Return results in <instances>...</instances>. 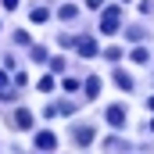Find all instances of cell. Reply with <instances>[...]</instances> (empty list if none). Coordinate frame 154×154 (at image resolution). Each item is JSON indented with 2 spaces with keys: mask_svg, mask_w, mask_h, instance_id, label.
Listing matches in <instances>:
<instances>
[{
  "mask_svg": "<svg viewBox=\"0 0 154 154\" xmlns=\"http://www.w3.org/2000/svg\"><path fill=\"white\" fill-rule=\"evenodd\" d=\"M118 25H122V7H104V14H100V32H104V36H115Z\"/></svg>",
  "mask_w": 154,
  "mask_h": 154,
  "instance_id": "cell-1",
  "label": "cell"
},
{
  "mask_svg": "<svg viewBox=\"0 0 154 154\" xmlns=\"http://www.w3.org/2000/svg\"><path fill=\"white\" fill-rule=\"evenodd\" d=\"M104 118H108V125H111V129H125L129 111H125V104H111V108L104 111Z\"/></svg>",
  "mask_w": 154,
  "mask_h": 154,
  "instance_id": "cell-2",
  "label": "cell"
},
{
  "mask_svg": "<svg viewBox=\"0 0 154 154\" xmlns=\"http://www.w3.org/2000/svg\"><path fill=\"white\" fill-rule=\"evenodd\" d=\"M93 136H97V129H93V125H86V122L72 129V140H75L79 147H90V143H93Z\"/></svg>",
  "mask_w": 154,
  "mask_h": 154,
  "instance_id": "cell-3",
  "label": "cell"
},
{
  "mask_svg": "<svg viewBox=\"0 0 154 154\" xmlns=\"http://www.w3.org/2000/svg\"><path fill=\"white\" fill-rule=\"evenodd\" d=\"M75 50H79V57H97V54H100V43H97L93 36H79Z\"/></svg>",
  "mask_w": 154,
  "mask_h": 154,
  "instance_id": "cell-4",
  "label": "cell"
},
{
  "mask_svg": "<svg viewBox=\"0 0 154 154\" xmlns=\"http://www.w3.org/2000/svg\"><path fill=\"white\" fill-rule=\"evenodd\" d=\"M129 140H122V136H108L104 140V154H129Z\"/></svg>",
  "mask_w": 154,
  "mask_h": 154,
  "instance_id": "cell-5",
  "label": "cell"
},
{
  "mask_svg": "<svg viewBox=\"0 0 154 154\" xmlns=\"http://www.w3.org/2000/svg\"><path fill=\"white\" fill-rule=\"evenodd\" d=\"M54 147H57V136L50 129H39L36 133V151H54Z\"/></svg>",
  "mask_w": 154,
  "mask_h": 154,
  "instance_id": "cell-6",
  "label": "cell"
},
{
  "mask_svg": "<svg viewBox=\"0 0 154 154\" xmlns=\"http://www.w3.org/2000/svg\"><path fill=\"white\" fill-rule=\"evenodd\" d=\"M57 18H61V22H75V18H79V7L72 4V0H65V4L57 7Z\"/></svg>",
  "mask_w": 154,
  "mask_h": 154,
  "instance_id": "cell-7",
  "label": "cell"
},
{
  "mask_svg": "<svg viewBox=\"0 0 154 154\" xmlns=\"http://www.w3.org/2000/svg\"><path fill=\"white\" fill-rule=\"evenodd\" d=\"M14 129H32V111L29 108H18L14 111Z\"/></svg>",
  "mask_w": 154,
  "mask_h": 154,
  "instance_id": "cell-8",
  "label": "cell"
},
{
  "mask_svg": "<svg viewBox=\"0 0 154 154\" xmlns=\"http://www.w3.org/2000/svg\"><path fill=\"white\" fill-rule=\"evenodd\" d=\"M14 97V86H11V75L0 68V100H11Z\"/></svg>",
  "mask_w": 154,
  "mask_h": 154,
  "instance_id": "cell-9",
  "label": "cell"
},
{
  "mask_svg": "<svg viewBox=\"0 0 154 154\" xmlns=\"http://www.w3.org/2000/svg\"><path fill=\"white\" fill-rule=\"evenodd\" d=\"M115 86L122 90V93H129V90H133V75L122 72V68H115Z\"/></svg>",
  "mask_w": 154,
  "mask_h": 154,
  "instance_id": "cell-10",
  "label": "cell"
},
{
  "mask_svg": "<svg viewBox=\"0 0 154 154\" xmlns=\"http://www.w3.org/2000/svg\"><path fill=\"white\" fill-rule=\"evenodd\" d=\"M47 18H50V7H43V4H36V7L29 11V22H36V25H43Z\"/></svg>",
  "mask_w": 154,
  "mask_h": 154,
  "instance_id": "cell-11",
  "label": "cell"
},
{
  "mask_svg": "<svg viewBox=\"0 0 154 154\" xmlns=\"http://www.w3.org/2000/svg\"><path fill=\"white\" fill-rule=\"evenodd\" d=\"M151 32L143 29V25H125V39H133V43H140V39H147Z\"/></svg>",
  "mask_w": 154,
  "mask_h": 154,
  "instance_id": "cell-12",
  "label": "cell"
},
{
  "mask_svg": "<svg viewBox=\"0 0 154 154\" xmlns=\"http://www.w3.org/2000/svg\"><path fill=\"white\" fill-rule=\"evenodd\" d=\"M82 90H86V97H100V79H97V75H90L86 82H82Z\"/></svg>",
  "mask_w": 154,
  "mask_h": 154,
  "instance_id": "cell-13",
  "label": "cell"
},
{
  "mask_svg": "<svg viewBox=\"0 0 154 154\" xmlns=\"http://www.w3.org/2000/svg\"><path fill=\"white\" fill-rule=\"evenodd\" d=\"M29 57H32L36 65H43V61H50V54H47V47H29Z\"/></svg>",
  "mask_w": 154,
  "mask_h": 154,
  "instance_id": "cell-14",
  "label": "cell"
},
{
  "mask_svg": "<svg viewBox=\"0 0 154 154\" xmlns=\"http://www.w3.org/2000/svg\"><path fill=\"white\" fill-rule=\"evenodd\" d=\"M129 57H133L136 65H147V61H151V54H147V47H136V50H133Z\"/></svg>",
  "mask_w": 154,
  "mask_h": 154,
  "instance_id": "cell-15",
  "label": "cell"
},
{
  "mask_svg": "<svg viewBox=\"0 0 154 154\" xmlns=\"http://www.w3.org/2000/svg\"><path fill=\"white\" fill-rule=\"evenodd\" d=\"M61 86H65V93H75V90H79V79L65 75V79H61Z\"/></svg>",
  "mask_w": 154,
  "mask_h": 154,
  "instance_id": "cell-16",
  "label": "cell"
},
{
  "mask_svg": "<svg viewBox=\"0 0 154 154\" xmlns=\"http://www.w3.org/2000/svg\"><path fill=\"white\" fill-rule=\"evenodd\" d=\"M104 57H108V61H118V57H122V47H108Z\"/></svg>",
  "mask_w": 154,
  "mask_h": 154,
  "instance_id": "cell-17",
  "label": "cell"
},
{
  "mask_svg": "<svg viewBox=\"0 0 154 154\" xmlns=\"http://www.w3.org/2000/svg\"><path fill=\"white\" fill-rule=\"evenodd\" d=\"M39 90H43V93H50V90H54V79L43 75V79H39Z\"/></svg>",
  "mask_w": 154,
  "mask_h": 154,
  "instance_id": "cell-18",
  "label": "cell"
},
{
  "mask_svg": "<svg viewBox=\"0 0 154 154\" xmlns=\"http://www.w3.org/2000/svg\"><path fill=\"white\" fill-rule=\"evenodd\" d=\"M14 43H18V47H29V32H22V29H18V32H14Z\"/></svg>",
  "mask_w": 154,
  "mask_h": 154,
  "instance_id": "cell-19",
  "label": "cell"
},
{
  "mask_svg": "<svg viewBox=\"0 0 154 154\" xmlns=\"http://www.w3.org/2000/svg\"><path fill=\"white\" fill-rule=\"evenodd\" d=\"M50 68L54 72H65V57H50Z\"/></svg>",
  "mask_w": 154,
  "mask_h": 154,
  "instance_id": "cell-20",
  "label": "cell"
},
{
  "mask_svg": "<svg viewBox=\"0 0 154 154\" xmlns=\"http://www.w3.org/2000/svg\"><path fill=\"white\" fill-rule=\"evenodd\" d=\"M86 7H93V11H100V7H104V0H86Z\"/></svg>",
  "mask_w": 154,
  "mask_h": 154,
  "instance_id": "cell-21",
  "label": "cell"
},
{
  "mask_svg": "<svg viewBox=\"0 0 154 154\" xmlns=\"http://www.w3.org/2000/svg\"><path fill=\"white\" fill-rule=\"evenodd\" d=\"M4 7H7V11H14V7H18V0H4Z\"/></svg>",
  "mask_w": 154,
  "mask_h": 154,
  "instance_id": "cell-22",
  "label": "cell"
},
{
  "mask_svg": "<svg viewBox=\"0 0 154 154\" xmlns=\"http://www.w3.org/2000/svg\"><path fill=\"white\" fill-rule=\"evenodd\" d=\"M147 108H151V111H154V97H151V100H147Z\"/></svg>",
  "mask_w": 154,
  "mask_h": 154,
  "instance_id": "cell-23",
  "label": "cell"
},
{
  "mask_svg": "<svg viewBox=\"0 0 154 154\" xmlns=\"http://www.w3.org/2000/svg\"><path fill=\"white\" fill-rule=\"evenodd\" d=\"M151 133H154V118H151Z\"/></svg>",
  "mask_w": 154,
  "mask_h": 154,
  "instance_id": "cell-24",
  "label": "cell"
},
{
  "mask_svg": "<svg viewBox=\"0 0 154 154\" xmlns=\"http://www.w3.org/2000/svg\"><path fill=\"white\" fill-rule=\"evenodd\" d=\"M122 4H133V0H122Z\"/></svg>",
  "mask_w": 154,
  "mask_h": 154,
  "instance_id": "cell-25",
  "label": "cell"
}]
</instances>
